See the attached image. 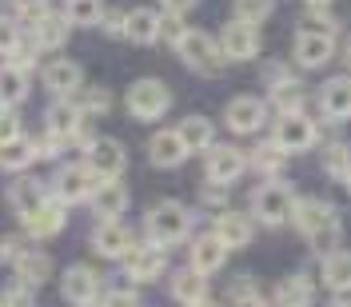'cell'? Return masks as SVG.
Returning a JSON list of instances; mask_svg holds the SVG:
<instances>
[{
  "label": "cell",
  "instance_id": "obj_18",
  "mask_svg": "<svg viewBox=\"0 0 351 307\" xmlns=\"http://www.w3.org/2000/svg\"><path fill=\"white\" fill-rule=\"evenodd\" d=\"M319 108L328 112L331 120H348L351 116V76H335L319 92Z\"/></svg>",
  "mask_w": 351,
  "mask_h": 307
},
{
  "label": "cell",
  "instance_id": "obj_21",
  "mask_svg": "<svg viewBox=\"0 0 351 307\" xmlns=\"http://www.w3.org/2000/svg\"><path fill=\"white\" fill-rule=\"evenodd\" d=\"M216 236L223 240V247H247L252 243V219L243 212H223L216 219Z\"/></svg>",
  "mask_w": 351,
  "mask_h": 307
},
{
  "label": "cell",
  "instance_id": "obj_29",
  "mask_svg": "<svg viewBox=\"0 0 351 307\" xmlns=\"http://www.w3.org/2000/svg\"><path fill=\"white\" fill-rule=\"evenodd\" d=\"M48 271H52V260L44 256V251H24L21 260H16V275H21L24 287H36L48 280Z\"/></svg>",
  "mask_w": 351,
  "mask_h": 307
},
{
  "label": "cell",
  "instance_id": "obj_26",
  "mask_svg": "<svg viewBox=\"0 0 351 307\" xmlns=\"http://www.w3.org/2000/svg\"><path fill=\"white\" fill-rule=\"evenodd\" d=\"M28 96V72H21L16 64H0V104H21Z\"/></svg>",
  "mask_w": 351,
  "mask_h": 307
},
{
  "label": "cell",
  "instance_id": "obj_46",
  "mask_svg": "<svg viewBox=\"0 0 351 307\" xmlns=\"http://www.w3.org/2000/svg\"><path fill=\"white\" fill-rule=\"evenodd\" d=\"M328 168H331V172H343V175H348V168H351L348 148H331V152H328Z\"/></svg>",
  "mask_w": 351,
  "mask_h": 307
},
{
  "label": "cell",
  "instance_id": "obj_9",
  "mask_svg": "<svg viewBox=\"0 0 351 307\" xmlns=\"http://www.w3.org/2000/svg\"><path fill=\"white\" fill-rule=\"evenodd\" d=\"M311 140H315V124L304 120L300 112H284L280 116V124H276V144L284 148V152H304L311 148Z\"/></svg>",
  "mask_w": 351,
  "mask_h": 307
},
{
  "label": "cell",
  "instance_id": "obj_5",
  "mask_svg": "<svg viewBox=\"0 0 351 307\" xmlns=\"http://www.w3.org/2000/svg\"><path fill=\"white\" fill-rule=\"evenodd\" d=\"M84 168L96 175L100 184H104V180H116V175L124 172V148H120L116 140H92V144H88Z\"/></svg>",
  "mask_w": 351,
  "mask_h": 307
},
{
  "label": "cell",
  "instance_id": "obj_4",
  "mask_svg": "<svg viewBox=\"0 0 351 307\" xmlns=\"http://www.w3.org/2000/svg\"><path fill=\"white\" fill-rule=\"evenodd\" d=\"M219 52L228 60H252L260 52V28L256 24H243V21H232L219 36Z\"/></svg>",
  "mask_w": 351,
  "mask_h": 307
},
{
  "label": "cell",
  "instance_id": "obj_38",
  "mask_svg": "<svg viewBox=\"0 0 351 307\" xmlns=\"http://www.w3.org/2000/svg\"><path fill=\"white\" fill-rule=\"evenodd\" d=\"M184 36H188V28H184V21H180V12H168V16H160V40L180 44Z\"/></svg>",
  "mask_w": 351,
  "mask_h": 307
},
{
  "label": "cell",
  "instance_id": "obj_3",
  "mask_svg": "<svg viewBox=\"0 0 351 307\" xmlns=\"http://www.w3.org/2000/svg\"><path fill=\"white\" fill-rule=\"evenodd\" d=\"M252 208H256V219H263L267 228H276V223L291 219L295 199H291V188H284V184H267V188H260V192L252 196Z\"/></svg>",
  "mask_w": 351,
  "mask_h": 307
},
{
  "label": "cell",
  "instance_id": "obj_6",
  "mask_svg": "<svg viewBox=\"0 0 351 307\" xmlns=\"http://www.w3.org/2000/svg\"><path fill=\"white\" fill-rule=\"evenodd\" d=\"M291 219H295V228L304 232L307 240L319 236V232H328V228H339L335 212H331L324 199H300V204L291 208Z\"/></svg>",
  "mask_w": 351,
  "mask_h": 307
},
{
  "label": "cell",
  "instance_id": "obj_36",
  "mask_svg": "<svg viewBox=\"0 0 351 307\" xmlns=\"http://www.w3.org/2000/svg\"><path fill=\"white\" fill-rule=\"evenodd\" d=\"M271 16V0H236V21L260 24Z\"/></svg>",
  "mask_w": 351,
  "mask_h": 307
},
{
  "label": "cell",
  "instance_id": "obj_37",
  "mask_svg": "<svg viewBox=\"0 0 351 307\" xmlns=\"http://www.w3.org/2000/svg\"><path fill=\"white\" fill-rule=\"evenodd\" d=\"M284 148H280V144H263L260 152H256V168H260V172H267V175H276L280 172V168H284Z\"/></svg>",
  "mask_w": 351,
  "mask_h": 307
},
{
  "label": "cell",
  "instance_id": "obj_53",
  "mask_svg": "<svg viewBox=\"0 0 351 307\" xmlns=\"http://www.w3.org/2000/svg\"><path fill=\"white\" fill-rule=\"evenodd\" d=\"M192 307H212V304H192Z\"/></svg>",
  "mask_w": 351,
  "mask_h": 307
},
{
  "label": "cell",
  "instance_id": "obj_2",
  "mask_svg": "<svg viewBox=\"0 0 351 307\" xmlns=\"http://www.w3.org/2000/svg\"><path fill=\"white\" fill-rule=\"evenodd\" d=\"M168 108H172L168 84H160V80H136L128 88V112L136 120H160Z\"/></svg>",
  "mask_w": 351,
  "mask_h": 307
},
{
  "label": "cell",
  "instance_id": "obj_10",
  "mask_svg": "<svg viewBox=\"0 0 351 307\" xmlns=\"http://www.w3.org/2000/svg\"><path fill=\"white\" fill-rule=\"evenodd\" d=\"M223 124L232 132H240V136L263 128V100H256V96H236L228 104V112H223Z\"/></svg>",
  "mask_w": 351,
  "mask_h": 307
},
{
  "label": "cell",
  "instance_id": "obj_23",
  "mask_svg": "<svg viewBox=\"0 0 351 307\" xmlns=\"http://www.w3.org/2000/svg\"><path fill=\"white\" fill-rule=\"evenodd\" d=\"M315 299V287L307 275H287L284 284L276 287V304L280 307H311Z\"/></svg>",
  "mask_w": 351,
  "mask_h": 307
},
{
  "label": "cell",
  "instance_id": "obj_20",
  "mask_svg": "<svg viewBox=\"0 0 351 307\" xmlns=\"http://www.w3.org/2000/svg\"><path fill=\"white\" fill-rule=\"evenodd\" d=\"M148 152H152V164L156 168H176V164H184V140H180V132H156L152 140H148Z\"/></svg>",
  "mask_w": 351,
  "mask_h": 307
},
{
  "label": "cell",
  "instance_id": "obj_15",
  "mask_svg": "<svg viewBox=\"0 0 351 307\" xmlns=\"http://www.w3.org/2000/svg\"><path fill=\"white\" fill-rule=\"evenodd\" d=\"M24 228H28V236H56L60 228H64V204L60 199H44L36 212H28L24 216Z\"/></svg>",
  "mask_w": 351,
  "mask_h": 307
},
{
  "label": "cell",
  "instance_id": "obj_14",
  "mask_svg": "<svg viewBox=\"0 0 351 307\" xmlns=\"http://www.w3.org/2000/svg\"><path fill=\"white\" fill-rule=\"evenodd\" d=\"M128 208V188L120 184V180H104V184H96V192H92V212L100 219H116L120 212Z\"/></svg>",
  "mask_w": 351,
  "mask_h": 307
},
{
  "label": "cell",
  "instance_id": "obj_27",
  "mask_svg": "<svg viewBox=\"0 0 351 307\" xmlns=\"http://www.w3.org/2000/svg\"><path fill=\"white\" fill-rule=\"evenodd\" d=\"M176 132H180V140H184L188 152H208V148H212V124H208L204 116H188Z\"/></svg>",
  "mask_w": 351,
  "mask_h": 307
},
{
  "label": "cell",
  "instance_id": "obj_34",
  "mask_svg": "<svg viewBox=\"0 0 351 307\" xmlns=\"http://www.w3.org/2000/svg\"><path fill=\"white\" fill-rule=\"evenodd\" d=\"M40 204H44V188H40V184H28V180H21V184L12 188V208H16L21 216L36 212Z\"/></svg>",
  "mask_w": 351,
  "mask_h": 307
},
{
  "label": "cell",
  "instance_id": "obj_32",
  "mask_svg": "<svg viewBox=\"0 0 351 307\" xmlns=\"http://www.w3.org/2000/svg\"><path fill=\"white\" fill-rule=\"evenodd\" d=\"M36 160V152H32V144L28 140H4L0 144V168H8V172H16V168H24V164H32Z\"/></svg>",
  "mask_w": 351,
  "mask_h": 307
},
{
  "label": "cell",
  "instance_id": "obj_51",
  "mask_svg": "<svg viewBox=\"0 0 351 307\" xmlns=\"http://www.w3.org/2000/svg\"><path fill=\"white\" fill-rule=\"evenodd\" d=\"M343 52H348V64H351V40H348V48H343Z\"/></svg>",
  "mask_w": 351,
  "mask_h": 307
},
{
  "label": "cell",
  "instance_id": "obj_17",
  "mask_svg": "<svg viewBox=\"0 0 351 307\" xmlns=\"http://www.w3.org/2000/svg\"><path fill=\"white\" fill-rule=\"evenodd\" d=\"M96 291H100V280H96L92 267L76 263V267H68L64 271V299H72V304H92Z\"/></svg>",
  "mask_w": 351,
  "mask_h": 307
},
{
  "label": "cell",
  "instance_id": "obj_48",
  "mask_svg": "<svg viewBox=\"0 0 351 307\" xmlns=\"http://www.w3.org/2000/svg\"><path fill=\"white\" fill-rule=\"evenodd\" d=\"M104 307H140V304H136V295H128V291H116Z\"/></svg>",
  "mask_w": 351,
  "mask_h": 307
},
{
  "label": "cell",
  "instance_id": "obj_54",
  "mask_svg": "<svg viewBox=\"0 0 351 307\" xmlns=\"http://www.w3.org/2000/svg\"><path fill=\"white\" fill-rule=\"evenodd\" d=\"M335 307H351V304H335Z\"/></svg>",
  "mask_w": 351,
  "mask_h": 307
},
{
  "label": "cell",
  "instance_id": "obj_11",
  "mask_svg": "<svg viewBox=\"0 0 351 307\" xmlns=\"http://www.w3.org/2000/svg\"><path fill=\"white\" fill-rule=\"evenodd\" d=\"M124 267H128V275L136 280V284H148V280H156V275L164 271V247H160V243H148V247H128Z\"/></svg>",
  "mask_w": 351,
  "mask_h": 307
},
{
  "label": "cell",
  "instance_id": "obj_47",
  "mask_svg": "<svg viewBox=\"0 0 351 307\" xmlns=\"http://www.w3.org/2000/svg\"><path fill=\"white\" fill-rule=\"evenodd\" d=\"M204 199H208V204H223V199H228V188H223V184H208V188H204Z\"/></svg>",
  "mask_w": 351,
  "mask_h": 307
},
{
  "label": "cell",
  "instance_id": "obj_49",
  "mask_svg": "<svg viewBox=\"0 0 351 307\" xmlns=\"http://www.w3.org/2000/svg\"><path fill=\"white\" fill-rule=\"evenodd\" d=\"M192 4H196V0H164V8H168V12H188Z\"/></svg>",
  "mask_w": 351,
  "mask_h": 307
},
{
  "label": "cell",
  "instance_id": "obj_31",
  "mask_svg": "<svg viewBox=\"0 0 351 307\" xmlns=\"http://www.w3.org/2000/svg\"><path fill=\"white\" fill-rule=\"evenodd\" d=\"M32 40H36V48H60L68 40L64 21L60 16H40V21L32 24Z\"/></svg>",
  "mask_w": 351,
  "mask_h": 307
},
{
  "label": "cell",
  "instance_id": "obj_40",
  "mask_svg": "<svg viewBox=\"0 0 351 307\" xmlns=\"http://www.w3.org/2000/svg\"><path fill=\"white\" fill-rule=\"evenodd\" d=\"M16 136H21L16 116H12V108H8V104H0V144H4V140H16Z\"/></svg>",
  "mask_w": 351,
  "mask_h": 307
},
{
  "label": "cell",
  "instance_id": "obj_28",
  "mask_svg": "<svg viewBox=\"0 0 351 307\" xmlns=\"http://www.w3.org/2000/svg\"><path fill=\"white\" fill-rule=\"evenodd\" d=\"M48 132L52 136H76L80 132V108L68 104V100H56L48 108Z\"/></svg>",
  "mask_w": 351,
  "mask_h": 307
},
{
  "label": "cell",
  "instance_id": "obj_22",
  "mask_svg": "<svg viewBox=\"0 0 351 307\" xmlns=\"http://www.w3.org/2000/svg\"><path fill=\"white\" fill-rule=\"evenodd\" d=\"M124 32L136 44H152V40H160V16L152 8H136V12L124 16Z\"/></svg>",
  "mask_w": 351,
  "mask_h": 307
},
{
  "label": "cell",
  "instance_id": "obj_42",
  "mask_svg": "<svg viewBox=\"0 0 351 307\" xmlns=\"http://www.w3.org/2000/svg\"><path fill=\"white\" fill-rule=\"evenodd\" d=\"M108 92H104V88H92V92H88L84 100H80V108L84 112H108Z\"/></svg>",
  "mask_w": 351,
  "mask_h": 307
},
{
  "label": "cell",
  "instance_id": "obj_41",
  "mask_svg": "<svg viewBox=\"0 0 351 307\" xmlns=\"http://www.w3.org/2000/svg\"><path fill=\"white\" fill-rule=\"evenodd\" d=\"M12 4H16L21 21H28V24H36L40 16H48V12H44V0H12Z\"/></svg>",
  "mask_w": 351,
  "mask_h": 307
},
{
  "label": "cell",
  "instance_id": "obj_24",
  "mask_svg": "<svg viewBox=\"0 0 351 307\" xmlns=\"http://www.w3.org/2000/svg\"><path fill=\"white\" fill-rule=\"evenodd\" d=\"M324 284L331 291H351V251H328L324 260Z\"/></svg>",
  "mask_w": 351,
  "mask_h": 307
},
{
  "label": "cell",
  "instance_id": "obj_8",
  "mask_svg": "<svg viewBox=\"0 0 351 307\" xmlns=\"http://www.w3.org/2000/svg\"><path fill=\"white\" fill-rule=\"evenodd\" d=\"M180 48V56H184V64L188 68H196V72H216L219 68V44H212L204 32H188L184 40L176 44Z\"/></svg>",
  "mask_w": 351,
  "mask_h": 307
},
{
  "label": "cell",
  "instance_id": "obj_19",
  "mask_svg": "<svg viewBox=\"0 0 351 307\" xmlns=\"http://www.w3.org/2000/svg\"><path fill=\"white\" fill-rule=\"evenodd\" d=\"M223 260H228V247H223V240H219L216 232H212V236H199V240L192 243V271H199V275L223 267Z\"/></svg>",
  "mask_w": 351,
  "mask_h": 307
},
{
  "label": "cell",
  "instance_id": "obj_35",
  "mask_svg": "<svg viewBox=\"0 0 351 307\" xmlns=\"http://www.w3.org/2000/svg\"><path fill=\"white\" fill-rule=\"evenodd\" d=\"M271 100L280 104V116H284V112H300V104H304V88L295 84V80H280L276 92H271Z\"/></svg>",
  "mask_w": 351,
  "mask_h": 307
},
{
  "label": "cell",
  "instance_id": "obj_25",
  "mask_svg": "<svg viewBox=\"0 0 351 307\" xmlns=\"http://www.w3.org/2000/svg\"><path fill=\"white\" fill-rule=\"evenodd\" d=\"M44 84H48V92L68 96V92H76V88H80V68L72 64V60H52L48 72H44Z\"/></svg>",
  "mask_w": 351,
  "mask_h": 307
},
{
  "label": "cell",
  "instance_id": "obj_7",
  "mask_svg": "<svg viewBox=\"0 0 351 307\" xmlns=\"http://www.w3.org/2000/svg\"><path fill=\"white\" fill-rule=\"evenodd\" d=\"M208 180L212 184H232V180H240L243 168H247V156L240 152V148H232V144H212L208 148Z\"/></svg>",
  "mask_w": 351,
  "mask_h": 307
},
{
  "label": "cell",
  "instance_id": "obj_50",
  "mask_svg": "<svg viewBox=\"0 0 351 307\" xmlns=\"http://www.w3.org/2000/svg\"><path fill=\"white\" fill-rule=\"evenodd\" d=\"M331 0H307V12H328Z\"/></svg>",
  "mask_w": 351,
  "mask_h": 307
},
{
  "label": "cell",
  "instance_id": "obj_13",
  "mask_svg": "<svg viewBox=\"0 0 351 307\" xmlns=\"http://www.w3.org/2000/svg\"><path fill=\"white\" fill-rule=\"evenodd\" d=\"M92 243H96V251H100V256L116 260V256H128L132 232L124 228V223H120V219H104V223L92 232Z\"/></svg>",
  "mask_w": 351,
  "mask_h": 307
},
{
  "label": "cell",
  "instance_id": "obj_43",
  "mask_svg": "<svg viewBox=\"0 0 351 307\" xmlns=\"http://www.w3.org/2000/svg\"><path fill=\"white\" fill-rule=\"evenodd\" d=\"M232 307H267V304H263V295L256 291V287H240L236 299H232Z\"/></svg>",
  "mask_w": 351,
  "mask_h": 307
},
{
  "label": "cell",
  "instance_id": "obj_30",
  "mask_svg": "<svg viewBox=\"0 0 351 307\" xmlns=\"http://www.w3.org/2000/svg\"><path fill=\"white\" fill-rule=\"evenodd\" d=\"M172 295L180 299V304H188V307H192V304H204L208 284H204V275H199V271H192V267H188V271H180V275H176Z\"/></svg>",
  "mask_w": 351,
  "mask_h": 307
},
{
  "label": "cell",
  "instance_id": "obj_44",
  "mask_svg": "<svg viewBox=\"0 0 351 307\" xmlns=\"http://www.w3.org/2000/svg\"><path fill=\"white\" fill-rule=\"evenodd\" d=\"M21 256H24L21 240H12V236H8V240H0V263H16Z\"/></svg>",
  "mask_w": 351,
  "mask_h": 307
},
{
  "label": "cell",
  "instance_id": "obj_52",
  "mask_svg": "<svg viewBox=\"0 0 351 307\" xmlns=\"http://www.w3.org/2000/svg\"><path fill=\"white\" fill-rule=\"evenodd\" d=\"M343 180H348V188H351V168H348V175H343Z\"/></svg>",
  "mask_w": 351,
  "mask_h": 307
},
{
  "label": "cell",
  "instance_id": "obj_12",
  "mask_svg": "<svg viewBox=\"0 0 351 307\" xmlns=\"http://www.w3.org/2000/svg\"><path fill=\"white\" fill-rule=\"evenodd\" d=\"M335 52V40L324 36V32H300L295 36V60L304 68H324Z\"/></svg>",
  "mask_w": 351,
  "mask_h": 307
},
{
  "label": "cell",
  "instance_id": "obj_45",
  "mask_svg": "<svg viewBox=\"0 0 351 307\" xmlns=\"http://www.w3.org/2000/svg\"><path fill=\"white\" fill-rule=\"evenodd\" d=\"M16 44H21V32H16L8 21H0V52H12Z\"/></svg>",
  "mask_w": 351,
  "mask_h": 307
},
{
  "label": "cell",
  "instance_id": "obj_33",
  "mask_svg": "<svg viewBox=\"0 0 351 307\" xmlns=\"http://www.w3.org/2000/svg\"><path fill=\"white\" fill-rule=\"evenodd\" d=\"M104 16V4L100 0H68V24H76V28H88V24H96Z\"/></svg>",
  "mask_w": 351,
  "mask_h": 307
},
{
  "label": "cell",
  "instance_id": "obj_16",
  "mask_svg": "<svg viewBox=\"0 0 351 307\" xmlns=\"http://www.w3.org/2000/svg\"><path fill=\"white\" fill-rule=\"evenodd\" d=\"M96 184H100V180L88 172V168H80V164H76V168H64L60 180H56V199H60V204H80Z\"/></svg>",
  "mask_w": 351,
  "mask_h": 307
},
{
  "label": "cell",
  "instance_id": "obj_39",
  "mask_svg": "<svg viewBox=\"0 0 351 307\" xmlns=\"http://www.w3.org/2000/svg\"><path fill=\"white\" fill-rule=\"evenodd\" d=\"M335 28H339V24L331 21L328 12H307V21H304V32H324V36H335Z\"/></svg>",
  "mask_w": 351,
  "mask_h": 307
},
{
  "label": "cell",
  "instance_id": "obj_1",
  "mask_svg": "<svg viewBox=\"0 0 351 307\" xmlns=\"http://www.w3.org/2000/svg\"><path fill=\"white\" fill-rule=\"evenodd\" d=\"M148 236L152 243H176L188 236V208L184 204H176V199H164V204H156L152 212H148Z\"/></svg>",
  "mask_w": 351,
  "mask_h": 307
}]
</instances>
